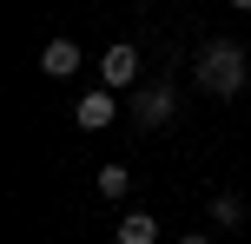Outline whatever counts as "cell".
Wrapping results in <instances>:
<instances>
[{
	"label": "cell",
	"mask_w": 251,
	"mask_h": 244,
	"mask_svg": "<svg viewBox=\"0 0 251 244\" xmlns=\"http://www.w3.org/2000/svg\"><path fill=\"white\" fill-rule=\"evenodd\" d=\"M251 79V60L238 40H205L199 46V92H212V99H238Z\"/></svg>",
	"instance_id": "cell-1"
},
{
	"label": "cell",
	"mask_w": 251,
	"mask_h": 244,
	"mask_svg": "<svg viewBox=\"0 0 251 244\" xmlns=\"http://www.w3.org/2000/svg\"><path fill=\"white\" fill-rule=\"evenodd\" d=\"M172 106H178V92L165 86V79H152V86H139V99H132V119L146 132H165L172 126Z\"/></svg>",
	"instance_id": "cell-2"
},
{
	"label": "cell",
	"mask_w": 251,
	"mask_h": 244,
	"mask_svg": "<svg viewBox=\"0 0 251 244\" xmlns=\"http://www.w3.org/2000/svg\"><path fill=\"white\" fill-rule=\"evenodd\" d=\"M132 79H139V53H132V46H106V60H100V86L119 92V86H132Z\"/></svg>",
	"instance_id": "cell-3"
},
{
	"label": "cell",
	"mask_w": 251,
	"mask_h": 244,
	"mask_svg": "<svg viewBox=\"0 0 251 244\" xmlns=\"http://www.w3.org/2000/svg\"><path fill=\"white\" fill-rule=\"evenodd\" d=\"M113 112H119V99L100 86V92H86V99L73 106V126H86V132H106V126H113Z\"/></svg>",
	"instance_id": "cell-4"
},
{
	"label": "cell",
	"mask_w": 251,
	"mask_h": 244,
	"mask_svg": "<svg viewBox=\"0 0 251 244\" xmlns=\"http://www.w3.org/2000/svg\"><path fill=\"white\" fill-rule=\"evenodd\" d=\"M40 66H47V79H73L79 73V46H73V40H47Z\"/></svg>",
	"instance_id": "cell-5"
},
{
	"label": "cell",
	"mask_w": 251,
	"mask_h": 244,
	"mask_svg": "<svg viewBox=\"0 0 251 244\" xmlns=\"http://www.w3.org/2000/svg\"><path fill=\"white\" fill-rule=\"evenodd\" d=\"M113 238H119V244H159V224H152V211H126Z\"/></svg>",
	"instance_id": "cell-6"
},
{
	"label": "cell",
	"mask_w": 251,
	"mask_h": 244,
	"mask_svg": "<svg viewBox=\"0 0 251 244\" xmlns=\"http://www.w3.org/2000/svg\"><path fill=\"white\" fill-rule=\"evenodd\" d=\"M100 192L106 198H126V192H132V172H126V165H100Z\"/></svg>",
	"instance_id": "cell-7"
},
{
	"label": "cell",
	"mask_w": 251,
	"mask_h": 244,
	"mask_svg": "<svg viewBox=\"0 0 251 244\" xmlns=\"http://www.w3.org/2000/svg\"><path fill=\"white\" fill-rule=\"evenodd\" d=\"M212 218H218V224H225V231H231V224L245 218V205H238V198H231V192H218V198H212Z\"/></svg>",
	"instance_id": "cell-8"
},
{
	"label": "cell",
	"mask_w": 251,
	"mask_h": 244,
	"mask_svg": "<svg viewBox=\"0 0 251 244\" xmlns=\"http://www.w3.org/2000/svg\"><path fill=\"white\" fill-rule=\"evenodd\" d=\"M178 244H212V238H205V231H192V238H178Z\"/></svg>",
	"instance_id": "cell-9"
}]
</instances>
